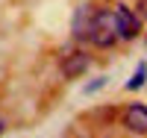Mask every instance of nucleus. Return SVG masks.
Returning <instances> with one entry per match:
<instances>
[{
    "label": "nucleus",
    "instance_id": "obj_7",
    "mask_svg": "<svg viewBox=\"0 0 147 138\" xmlns=\"http://www.w3.org/2000/svg\"><path fill=\"white\" fill-rule=\"evenodd\" d=\"M0 132H3V120H0Z\"/></svg>",
    "mask_w": 147,
    "mask_h": 138
},
{
    "label": "nucleus",
    "instance_id": "obj_5",
    "mask_svg": "<svg viewBox=\"0 0 147 138\" xmlns=\"http://www.w3.org/2000/svg\"><path fill=\"white\" fill-rule=\"evenodd\" d=\"M88 71V56L85 53H71V56H65V62H62V73L68 79H74V77H80V73H85Z\"/></svg>",
    "mask_w": 147,
    "mask_h": 138
},
{
    "label": "nucleus",
    "instance_id": "obj_4",
    "mask_svg": "<svg viewBox=\"0 0 147 138\" xmlns=\"http://www.w3.org/2000/svg\"><path fill=\"white\" fill-rule=\"evenodd\" d=\"M124 127H127L129 132L147 135V106H138V103H132V106L124 112Z\"/></svg>",
    "mask_w": 147,
    "mask_h": 138
},
{
    "label": "nucleus",
    "instance_id": "obj_3",
    "mask_svg": "<svg viewBox=\"0 0 147 138\" xmlns=\"http://www.w3.org/2000/svg\"><path fill=\"white\" fill-rule=\"evenodd\" d=\"M112 15H115L118 38H136V35H138V18L132 15L127 6H115V9H112Z\"/></svg>",
    "mask_w": 147,
    "mask_h": 138
},
{
    "label": "nucleus",
    "instance_id": "obj_2",
    "mask_svg": "<svg viewBox=\"0 0 147 138\" xmlns=\"http://www.w3.org/2000/svg\"><path fill=\"white\" fill-rule=\"evenodd\" d=\"M94 18H97V9H94V6H80V9H77V15H74V24H71V30H74V35H77L80 41L91 38Z\"/></svg>",
    "mask_w": 147,
    "mask_h": 138
},
{
    "label": "nucleus",
    "instance_id": "obj_6",
    "mask_svg": "<svg viewBox=\"0 0 147 138\" xmlns=\"http://www.w3.org/2000/svg\"><path fill=\"white\" fill-rule=\"evenodd\" d=\"M144 79H147V65L141 62V65H138V71L132 73V79L127 82V88H129V91H136V88H141V85H144Z\"/></svg>",
    "mask_w": 147,
    "mask_h": 138
},
{
    "label": "nucleus",
    "instance_id": "obj_1",
    "mask_svg": "<svg viewBox=\"0 0 147 138\" xmlns=\"http://www.w3.org/2000/svg\"><path fill=\"white\" fill-rule=\"evenodd\" d=\"M91 44L97 47H112L118 41V27H115V15L112 9H97V18H94V30H91Z\"/></svg>",
    "mask_w": 147,
    "mask_h": 138
}]
</instances>
